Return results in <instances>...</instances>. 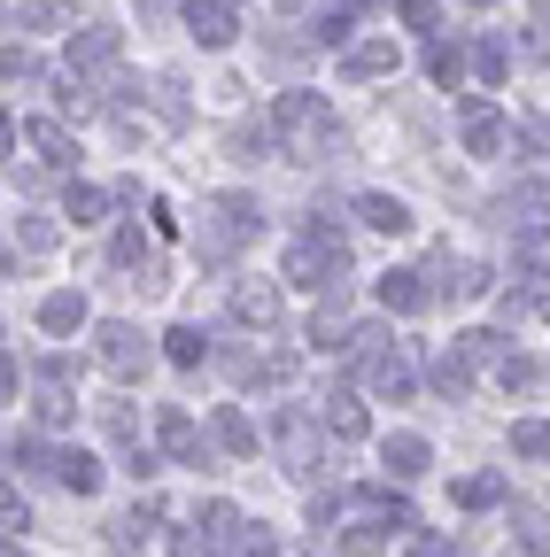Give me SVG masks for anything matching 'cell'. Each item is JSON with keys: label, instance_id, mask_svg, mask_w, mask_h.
Returning a JSON list of instances; mask_svg holds the SVG:
<instances>
[{"label": "cell", "instance_id": "cell-1", "mask_svg": "<svg viewBox=\"0 0 550 557\" xmlns=\"http://www.w3.org/2000/svg\"><path fill=\"white\" fill-rule=\"evenodd\" d=\"M271 132L295 139V156H303V163H333V156H350V139L333 132V116H326V101H318V94H280V101H271Z\"/></svg>", "mask_w": 550, "mask_h": 557}, {"label": "cell", "instance_id": "cell-2", "mask_svg": "<svg viewBox=\"0 0 550 557\" xmlns=\"http://www.w3.org/2000/svg\"><path fill=\"white\" fill-rule=\"evenodd\" d=\"M288 278L295 287H341L350 278V233H341L333 218H310L303 233H295V248H288Z\"/></svg>", "mask_w": 550, "mask_h": 557}, {"label": "cell", "instance_id": "cell-3", "mask_svg": "<svg viewBox=\"0 0 550 557\" xmlns=\"http://www.w3.org/2000/svg\"><path fill=\"white\" fill-rule=\"evenodd\" d=\"M264 233V209L248 194H218V201H201V263H225L241 240Z\"/></svg>", "mask_w": 550, "mask_h": 557}, {"label": "cell", "instance_id": "cell-4", "mask_svg": "<svg viewBox=\"0 0 550 557\" xmlns=\"http://www.w3.org/2000/svg\"><path fill=\"white\" fill-rule=\"evenodd\" d=\"M94 341H101V372H109V380H140V372H148V333L132 325V318H109Z\"/></svg>", "mask_w": 550, "mask_h": 557}, {"label": "cell", "instance_id": "cell-5", "mask_svg": "<svg viewBox=\"0 0 550 557\" xmlns=\"http://www.w3.org/2000/svg\"><path fill=\"white\" fill-rule=\"evenodd\" d=\"M156 442H163V457H171V465H201V472L218 465V457H210V442H201V426H194V418H186L179 403H163V418H156Z\"/></svg>", "mask_w": 550, "mask_h": 557}, {"label": "cell", "instance_id": "cell-6", "mask_svg": "<svg viewBox=\"0 0 550 557\" xmlns=\"http://www.w3.org/2000/svg\"><path fill=\"white\" fill-rule=\"evenodd\" d=\"M457 132H465V156H497V148H504V116L480 101V94L457 101Z\"/></svg>", "mask_w": 550, "mask_h": 557}, {"label": "cell", "instance_id": "cell-7", "mask_svg": "<svg viewBox=\"0 0 550 557\" xmlns=\"http://www.w3.org/2000/svg\"><path fill=\"white\" fill-rule=\"evenodd\" d=\"M372 295H380V310H395V318H411V310H427V302H435L427 271H388V278H380Z\"/></svg>", "mask_w": 550, "mask_h": 557}, {"label": "cell", "instance_id": "cell-8", "mask_svg": "<svg viewBox=\"0 0 550 557\" xmlns=\"http://www.w3.org/2000/svg\"><path fill=\"white\" fill-rule=\"evenodd\" d=\"M303 341L318 348V357H350V348H357V325L341 318V302H326V310L310 318V333H303Z\"/></svg>", "mask_w": 550, "mask_h": 557}, {"label": "cell", "instance_id": "cell-9", "mask_svg": "<svg viewBox=\"0 0 550 557\" xmlns=\"http://www.w3.org/2000/svg\"><path fill=\"white\" fill-rule=\"evenodd\" d=\"M186 32L201 47H233V9L225 0H186Z\"/></svg>", "mask_w": 550, "mask_h": 557}, {"label": "cell", "instance_id": "cell-10", "mask_svg": "<svg viewBox=\"0 0 550 557\" xmlns=\"http://www.w3.org/2000/svg\"><path fill=\"white\" fill-rule=\"evenodd\" d=\"M512 278H527V287H550V233L527 225L520 248H512Z\"/></svg>", "mask_w": 550, "mask_h": 557}, {"label": "cell", "instance_id": "cell-11", "mask_svg": "<svg viewBox=\"0 0 550 557\" xmlns=\"http://www.w3.org/2000/svg\"><path fill=\"white\" fill-rule=\"evenodd\" d=\"M427 380H435L442 403H465V387H473V357H465V348H442V357L427 364Z\"/></svg>", "mask_w": 550, "mask_h": 557}, {"label": "cell", "instance_id": "cell-12", "mask_svg": "<svg viewBox=\"0 0 550 557\" xmlns=\"http://www.w3.org/2000/svg\"><path fill=\"white\" fill-rule=\"evenodd\" d=\"M233 318L241 325H280V287H256V278H248V287H233Z\"/></svg>", "mask_w": 550, "mask_h": 557}, {"label": "cell", "instance_id": "cell-13", "mask_svg": "<svg viewBox=\"0 0 550 557\" xmlns=\"http://www.w3.org/2000/svg\"><path fill=\"white\" fill-rule=\"evenodd\" d=\"M427 457H435V449H427L419 434H388V442H380V465H388L395 480H419V472H427Z\"/></svg>", "mask_w": 550, "mask_h": 557}, {"label": "cell", "instance_id": "cell-14", "mask_svg": "<svg viewBox=\"0 0 550 557\" xmlns=\"http://www.w3.org/2000/svg\"><path fill=\"white\" fill-rule=\"evenodd\" d=\"M341 78H395V47H388V39L350 47V54H341Z\"/></svg>", "mask_w": 550, "mask_h": 557}, {"label": "cell", "instance_id": "cell-15", "mask_svg": "<svg viewBox=\"0 0 550 557\" xmlns=\"http://www.w3.org/2000/svg\"><path fill=\"white\" fill-rule=\"evenodd\" d=\"M117 47H124V39H117L109 24H94V32H78V39H71V70H109V62H117Z\"/></svg>", "mask_w": 550, "mask_h": 557}, {"label": "cell", "instance_id": "cell-16", "mask_svg": "<svg viewBox=\"0 0 550 557\" xmlns=\"http://www.w3.org/2000/svg\"><path fill=\"white\" fill-rule=\"evenodd\" d=\"M39 325H47V333H78V325H86V295H78V287H54V295L39 302Z\"/></svg>", "mask_w": 550, "mask_h": 557}, {"label": "cell", "instance_id": "cell-17", "mask_svg": "<svg viewBox=\"0 0 550 557\" xmlns=\"http://www.w3.org/2000/svg\"><path fill=\"white\" fill-rule=\"evenodd\" d=\"M54 480L71 487V496H94V487H101V457H86V449H62V457H54Z\"/></svg>", "mask_w": 550, "mask_h": 557}, {"label": "cell", "instance_id": "cell-18", "mask_svg": "<svg viewBox=\"0 0 550 557\" xmlns=\"http://www.w3.org/2000/svg\"><path fill=\"white\" fill-rule=\"evenodd\" d=\"M357 218H365L372 233H388V240H395V233H411V209H403L395 194H365V201H357Z\"/></svg>", "mask_w": 550, "mask_h": 557}, {"label": "cell", "instance_id": "cell-19", "mask_svg": "<svg viewBox=\"0 0 550 557\" xmlns=\"http://www.w3.org/2000/svg\"><path fill=\"white\" fill-rule=\"evenodd\" d=\"M427 78H435L442 94H457V78H465V47H457V39H427Z\"/></svg>", "mask_w": 550, "mask_h": 557}, {"label": "cell", "instance_id": "cell-20", "mask_svg": "<svg viewBox=\"0 0 550 557\" xmlns=\"http://www.w3.org/2000/svg\"><path fill=\"white\" fill-rule=\"evenodd\" d=\"M24 139L39 148V163H47V171H71V132H62V124H47V116H39V124H24Z\"/></svg>", "mask_w": 550, "mask_h": 557}, {"label": "cell", "instance_id": "cell-21", "mask_svg": "<svg viewBox=\"0 0 550 557\" xmlns=\"http://www.w3.org/2000/svg\"><path fill=\"white\" fill-rule=\"evenodd\" d=\"M163 357H171L179 372H194L201 357H210V333H201V325H171V333H163Z\"/></svg>", "mask_w": 550, "mask_h": 557}, {"label": "cell", "instance_id": "cell-22", "mask_svg": "<svg viewBox=\"0 0 550 557\" xmlns=\"http://www.w3.org/2000/svg\"><path fill=\"white\" fill-rule=\"evenodd\" d=\"M326 426H333L341 442H365V434H372V418H365L357 395H333V403H326Z\"/></svg>", "mask_w": 550, "mask_h": 557}, {"label": "cell", "instance_id": "cell-23", "mask_svg": "<svg viewBox=\"0 0 550 557\" xmlns=\"http://www.w3.org/2000/svg\"><path fill=\"white\" fill-rule=\"evenodd\" d=\"M442 295L480 302V295H497V271H489V263H450V287H442Z\"/></svg>", "mask_w": 550, "mask_h": 557}, {"label": "cell", "instance_id": "cell-24", "mask_svg": "<svg viewBox=\"0 0 550 557\" xmlns=\"http://www.w3.org/2000/svg\"><path fill=\"white\" fill-rule=\"evenodd\" d=\"M372 387H380L388 403H403V395H411V364L395 357V348H372Z\"/></svg>", "mask_w": 550, "mask_h": 557}, {"label": "cell", "instance_id": "cell-25", "mask_svg": "<svg viewBox=\"0 0 550 557\" xmlns=\"http://www.w3.org/2000/svg\"><path fill=\"white\" fill-rule=\"evenodd\" d=\"M457 504H465V511L504 504V472H465V480H457Z\"/></svg>", "mask_w": 550, "mask_h": 557}, {"label": "cell", "instance_id": "cell-26", "mask_svg": "<svg viewBox=\"0 0 550 557\" xmlns=\"http://www.w3.org/2000/svg\"><path fill=\"white\" fill-rule=\"evenodd\" d=\"M218 449H225V457H256V426H248L233 403L218 410Z\"/></svg>", "mask_w": 550, "mask_h": 557}, {"label": "cell", "instance_id": "cell-27", "mask_svg": "<svg viewBox=\"0 0 550 557\" xmlns=\"http://www.w3.org/2000/svg\"><path fill=\"white\" fill-rule=\"evenodd\" d=\"M473 70H480V86H504V78H512V47L489 32V39L473 47Z\"/></svg>", "mask_w": 550, "mask_h": 557}, {"label": "cell", "instance_id": "cell-28", "mask_svg": "<svg viewBox=\"0 0 550 557\" xmlns=\"http://www.w3.org/2000/svg\"><path fill=\"white\" fill-rule=\"evenodd\" d=\"M388 534H395V519H380V511H372L365 527L341 534V549H350V557H380V549H388Z\"/></svg>", "mask_w": 550, "mask_h": 557}, {"label": "cell", "instance_id": "cell-29", "mask_svg": "<svg viewBox=\"0 0 550 557\" xmlns=\"http://www.w3.org/2000/svg\"><path fill=\"white\" fill-rule=\"evenodd\" d=\"M54 457H62V449H47L32 426H24V434H9V465H24V472H54Z\"/></svg>", "mask_w": 550, "mask_h": 557}, {"label": "cell", "instance_id": "cell-30", "mask_svg": "<svg viewBox=\"0 0 550 557\" xmlns=\"http://www.w3.org/2000/svg\"><path fill=\"white\" fill-rule=\"evenodd\" d=\"M512 527H520V557H550V519H542L535 504H520Z\"/></svg>", "mask_w": 550, "mask_h": 557}, {"label": "cell", "instance_id": "cell-31", "mask_svg": "<svg viewBox=\"0 0 550 557\" xmlns=\"http://www.w3.org/2000/svg\"><path fill=\"white\" fill-rule=\"evenodd\" d=\"M156 116L179 132L186 124V86H179V70H163V78H156Z\"/></svg>", "mask_w": 550, "mask_h": 557}, {"label": "cell", "instance_id": "cell-32", "mask_svg": "<svg viewBox=\"0 0 550 557\" xmlns=\"http://www.w3.org/2000/svg\"><path fill=\"white\" fill-rule=\"evenodd\" d=\"M62 218H71L78 233L101 225V186H71V194H62Z\"/></svg>", "mask_w": 550, "mask_h": 557}, {"label": "cell", "instance_id": "cell-33", "mask_svg": "<svg viewBox=\"0 0 550 557\" xmlns=\"http://www.w3.org/2000/svg\"><path fill=\"white\" fill-rule=\"evenodd\" d=\"M497 209H504V225H535L542 218V186H512Z\"/></svg>", "mask_w": 550, "mask_h": 557}, {"label": "cell", "instance_id": "cell-34", "mask_svg": "<svg viewBox=\"0 0 550 557\" xmlns=\"http://www.w3.org/2000/svg\"><path fill=\"white\" fill-rule=\"evenodd\" d=\"M512 449H520L527 465H542V457H550V426H542V418H520V426H512Z\"/></svg>", "mask_w": 550, "mask_h": 557}, {"label": "cell", "instance_id": "cell-35", "mask_svg": "<svg viewBox=\"0 0 550 557\" xmlns=\"http://www.w3.org/2000/svg\"><path fill=\"white\" fill-rule=\"evenodd\" d=\"M71 418H78L71 387H47V380H39V426H71Z\"/></svg>", "mask_w": 550, "mask_h": 557}, {"label": "cell", "instance_id": "cell-36", "mask_svg": "<svg viewBox=\"0 0 550 557\" xmlns=\"http://www.w3.org/2000/svg\"><path fill=\"white\" fill-rule=\"evenodd\" d=\"M497 380H504V395H527V387L542 380V364H535V357H504V364H497Z\"/></svg>", "mask_w": 550, "mask_h": 557}, {"label": "cell", "instance_id": "cell-37", "mask_svg": "<svg viewBox=\"0 0 550 557\" xmlns=\"http://www.w3.org/2000/svg\"><path fill=\"white\" fill-rule=\"evenodd\" d=\"M457 348L473 364H504V333H457Z\"/></svg>", "mask_w": 550, "mask_h": 557}, {"label": "cell", "instance_id": "cell-38", "mask_svg": "<svg viewBox=\"0 0 550 557\" xmlns=\"http://www.w3.org/2000/svg\"><path fill=\"white\" fill-rule=\"evenodd\" d=\"M16 240H24L32 256H47V248H54L62 233H54V218H16Z\"/></svg>", "mask_w": 550, "mask_h": 557}, {"label": "cell", "instance_id": "cell-39", "mask_svg": "<svg viewBox=\"0 0 550 557\" xmlns=\"http://www.w3.org/2000/svg\"><path fill=\"white\" fill-rule=\"evenodd\" d=\"M32 372H39L47 387H71V380H78V357H62V348H54V357H39Z\"/></svg>", "mask_w": 550, "mask_h": 557}, {"label": "cell", "instance_id": "cell-40", "mask_svg": "<svg viewBox=\"0 0 550 557\" xmlns=\"http://www.w3.org/2000/svg\"><path fill=\"white\" fill-rule=\"evenodd\" d=\"M233 557H280V542H271L264 527H241V534H233Z\"/></svg>", "mask_w": 550, "mask_h": 557}, {"label": "cell", "instance_id": "cell-41", "mask_svg": "<svg viewBox=\"0 0 550 557\" xmlns=\"http://www.w3.org/2000/svg\"><path fill=\"white\" fill-rule=\"evenodd\" d=\"M9 32H71V24H62L54 9H16V16H9Z\"/></svg>", "mask_w": 550, "mask_h": 557}, {"label": "cell", "instance_id": "cell-42", "mask_svg": "<svg viewBox=\"0 0 550 557\" xmlns=\"http://www.w3.org/2000/svg\"><path fill=\"white\" fill-rule=\"evenodd\" d=\"M256 380L264 387H288L295 380V357H288V348H280V357H256Z\"/></svg>", "mask_w": 550, "mask_h": 557}, {"label": "cell", "instance_id": "cell-43", "mask_svg": "<svg viewBox=\"0 0 550 557\" xmlns=\"http://www.w3.org/2000/svg\"><path fill=\"white\" fill-rule=\"evenodd\" d=\"M520 148L527 156H550V116H520Z\"/></svg>", "mask_w": 550, "mask_h": 557}, {"label": "cell", "instance_id": "cell-44", "mask_svg": "<svg viewBox=\"0 0 550 557\" xmlns=\"http://www.w3.org/2000/svg\"><path fill=\"white\" fill-rule=\"evenodd\" d=\"M395 16H403L411 32H435V24H442V9H435V0H403V9H395Z\"/></svg>", "mask_w": 550, "mask_h": 557}, {"label": "cell", "instance_id": "cell-45", "mask_svg": "<svg viewBox=\"0 0 550 557\" xmlns=\"http://www.w3.org/2000/svg\"><path fill=\"white\" fill-rule=\"evenodd\" d=\"M333 519H341V496H310V527H318V534H326V527H333Z\"/></svg>", "mask_w": 550, "mask_h": 557}, {"label": "cell", "instance_id": "cell-46", "mask_svg": "<svg viewBox=\"0 0 550 557\" xmlns=\"http://www.w3.org/2000/svg\"><path fill=\"white\" fill-rule=\"evenodd\" d=\"M411 557H450V542L442 534H411Z\"/></svg>", "mask_w": 550, "mask_h": 557}, {"label": "cell", "instance_id": "cell-47", "mask_svg": "<svg viewBox=\"0 0 550 557\" xmlns=\"http://www.w3.org/2000/svg\"><path fill=\"white\" fill-rule=\"evenodd\" d=\"M535 310H542V325H550V295H542V302H535Z\"/></svg>", "mask_w": 550, "mask_h": 557}, {"label": "cell", "instance_id": "cell-48", "mask_svg": "<svg viewBox=\"0 0 550 557\" xmlns=\"http://www.w3.org/2000/svg\"><path fill=\"white\" fill-rule=\"evenodd\" d=\"M280 9H310V0H280Z\"/></svg>", "mask_w": 550, "mask_h": 557}, {"label": "cell", "instance_id": "cell-49", "mask_svg": "<svg viewBox=\"0 0 550 557\" xmlns=\"http://www.w3.org/2000/svg\"><path fill=\"white\" fill-rule=\"evenodd\" d=\"M473 9H489V0H473Z\"/></svg>", "mask_w": 550, "mask_h": 557}, {"label": "cell", "instance_id": "cell-50", "mask_svg": "<svg viewBox=\"0 0 550 557\" xmlns=\"http://www.w3.org/2000/svg\"><path fill=\"white\" fill-rule=\"evenodd\" d=\"M9 557H16V549H9Z\"/></svg>", "mask_w": 550, "mask_h": 557}]
</instances>
